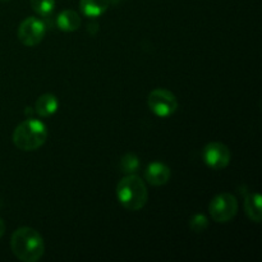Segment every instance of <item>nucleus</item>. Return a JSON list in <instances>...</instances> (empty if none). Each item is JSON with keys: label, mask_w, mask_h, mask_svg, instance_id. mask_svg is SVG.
Instances as JSON below:
<instances>
[{"label": "nucleus", "mask_w": 262, "mask_h": 262, "mask_svg": "<svg viewBox=\"0 0 262 262\" xmlns=\"http://www.w3.org/2000/svg\"><path fill=\"white\" fill-rule=\"evenodd\" d=\"M7 2H10V0H0V3H7Z\"/></svg>", "instance_id": "obj_17"}, {"label": "nucleus", "mask_w": 262, "mask_h": 262, "mask_svg": "<svg viewBox=\"0 0 262 262\" xmlns=\"http://www.w3.org/2000/svg\"><path fill=\"white\" fill-rule=\"evenodd\" d=\"M59 109V100L55 95L53 94H43L40 97H37L35 102L36 114L41 118H48L55 114Z\"/></svg>", "instance_id": "obj_9"}, {"label": "nucleus", "mask_w": 262, "mask_h": 262, "mask_svg": "<svg viewBox=\"0 0 262 262\" xmlns=\"http://www.w3.org/2000/svg\"><path fill=\"white\" fill-rule=\"evenodd\" d=\"M262 199L261 194L257 192H251L245 194V211L248 219L255 223H261L262 211H261Z\"/></svg>", "instance_id": "obj_11"}, {"label": "nucleus", "mask_w": 262, "mask_h": 262, "mask_svg": "<svg viewBox=\"0 0 262 262\" xmlns=\"http://www.w3.org/2000/svg\"><path fill=\"white\" fill-rule=\"evenodd\" d=\"M56 25L64 32H74L81 27L82 19L76 10L64 9L56 17Z\"/></svg>", "instance_id": "obj_10"}, {"label": "nucleus", "mask_w": 262, "mask_h": 262, "mask_svg": "<svg viewBox=\"0 0 262 262\" xmlns=\"http://www.w3.org/2000/svg\"><path fill=\"white\" fill-rule=\"evenodd\" d=\"M170 177V168L161 161H152L151 164H148L145 171L146 182L154 187H160L166 184Z\"/></svg>", "instance_id": "obj_8"}, {"label": "nucleus", "mask_w": 262, "mask_h": 262, "mask_svg": "<svg viewBox=\"0 0 262 262\" xmlns=\"http://www.w3.org/2000/svg\"><path fill=\"white\" fill-rule=\"evenodd\" d=\"M110 7V0H79L82 14L90 18H97L104 14Z\"/></svg>", "instance_id": "obj_12"}, {"label": "nucleus", "mask_w": 262, "mask_h": 262, "mask_svg": "<svg viewBox=\"0 0 262 262\" xmlns=\"http://www.w3.org/2000/svg\"><path fill=\"white\" fill-rule=\"evenodd\" d=\"M48 125L40 119L28 118L15 127L13 132V143L22 151H35L45 145L48 140Z\"/></svg>", "instance_id": "obj_3"}, {"label": "nucleus", "mask_w": 262, "mask_h": 262, "mask_svg": "<svg viewBox=\"0 0 262 262\" xmlns=\"http://www.w3.org/2000/svg\"><path fill=\"white\" fill-rule=\"evenodd\" d=\"M238 200L229 192L216 194L209 205L210 216L216 223H228L237 215Z\"/></svg>", "instance_id": "obj_4"}, {"label": "nucleus", "mask_w": 262, "mask_h": 262, "mask_svg": "<svg viewBox=\"0 0 262 262\" xmlns=\"http://www.w3.org/2000/svg\"><path fill=\"white\" fill-rule=\"evenodd\" d=\"M46 35V25L37 17H28L20 22L18 27V40L25 46H36L43 40Z\"/></svg>", "instance_id": "obj_6"}, {"label": "nucleus", "mask_w": 262, "mask_h": 262, "mask_svg": "<svg viewBox=\"0 0 262 262\" xmlns=\"http://www.w3.org/2000/svg\"><path fill=\"white\" fill-rule=\"evenodd\" d=\"M178 99L166 89H155L147 97V106L156 117L166 118L173 115L178 109Z\"/></svg>", "instance_id": "obj_5"}, {"label": "nucleus", "mask_w": 262, "mask_h": 262, "mask_svg": "<svg viewBox=\"0 0 262 262\" xmlns=\"http://www.w3.org/2000/svg\"><path fill=\"white\" fill-rule=\"evenodd\" d=\"M10 248L22 262H37L45 253V242L40 233L30 227L18 228L10 237Z\"/></svg>", "instance_id": "obj_1"}, {"label": "nucleus", "mask_w": 262, "mask_h": 262, "mask_svg": "<svg viewBox=\"0 0 262 262\" xmlns=\"http://www.w3.org/2000/svg\"><path fill=\"white\" fill-rule=\"evenodd\" d=\"M117 199L124 209L138 211L148 201V191L145 181L136 174H128L117 184Z\"/></svg>", "instance_id": "obj_2"}, {"label": "nucleus", "mask_w": 262, "mask_h": 262, "mask_svg": "<svg viewBox=\"0 0 262 262\" xmlns=\"http://www.w3.org/2000/svg\"><path fill=\"white\" fill-rule=\"evenodd\" d=\"M189 228L194 233H202L209 228V219L204 214H196L189 220Z\"/></svg>", "instance_id": "obj_15"}, {"label": "nucleus", "mask_w": 262, "mask_h": 262, "mask_svg": "<svg viewBox=\"0 0 262 262\" xmlns=\"http://www.w3.org/2000/svg\"><path fill=\"white\" fill-rule=\"evenodd\" d=\"M31 8L40 17H49L55 9V0H31Z\"/></svg>", "instance_id": "obj_14"}, {"label": "nucleus", "mask_w": 262, "mask_h": 262, "mask_svg": "<svg viewBox=\"0 0 262 262\" xmlns=\"http://www.w3.org/2000/svg\"><path fill=\"white\" fill-rule=\"evenodd\" d=\"M5 223H4V220L2 219V217H0V238L3 237V235H4V233H5Z\"/></svg>", "instance_id": "obj_16"}, {"label": "nucleus", "mask_w": 262, "mask_h": 262, "mask_svg": "<svg viewBox=\"0 0 262 262\" xmlns=\"http://www.w3.org/2000/svg\"><path fill=\"white\" fill-rule=\"evenodd\" d=\"M202 159L209 168L215 170L225 169L232 160L229 147L222 142H210L202 150Z\"/></svg>", "instance_id": "obj_7"}, {"label": "nucleus", "mask_w": 262, "mask_h": 262, "mask_svg": "<svg viewBox=\"0 0 262 262\" xmlns=\"http://www.w3.org/2000/svg\"><path fill=\"white\" fill-rule=\"evenodd\" d=\"M140 159L136 154L127 152L120 158L119 161V169L123 174L128 176V174H136L140 169Z\"/></svg>", "instance_id": "obj_13"}]
</instances>
